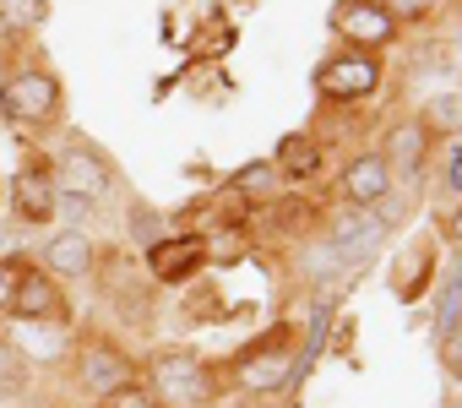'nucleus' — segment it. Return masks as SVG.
<instances>
[{
  "label": "nucleus",
  "mask_w": 462,
  "mask_h": 408,
  "mask_svg": "<svg viewBox=\"0 0 462 408\" xmlns=\"http://www.w3.org/2000/svg\"><path fill=\"white\" fill-rule=\"evenodd\" d=\"M273 180H278V163H273V158L245 163V169L235 174V185H240V190H256V196H267V190H273Z\"/></svg>",
  "instance_id": "obj_19"
},
{
  "label": "nucleus",
  "mask_w": 462,
  "mask_h": 408,
  "mask_svg": "<svg viewBox=\"0 0 462 408\" xmlns=\"http://www.w3.org/2000/svg\"><path fill=\"white\" fill-rule=\"evenodd\" d=\"M104 408H158V397H152L147 386H136V381H125V386H115V392H104Z\"/></svg>",
  "instance_id": "obj_20"
},
{
  "label": "nucleus",
  "mask_w": 462,
  "mask_h": 408,
  "mask_svg": "<svg viewBox=\"0 0 462 408\" xmlns=\"http://www.w3.org/2000/svg\"><path fill=\"white\" fill-rule=\"evenodd\" d=\"M386 190H392V158L386 153H359L343 169V201L348 208H375Z\"/></svg>",
  "instance_id": "obj_8"
},
{
  "label": "nucleus",
  "mask_w": 462,
  "mask_h": 408,
  "mask_svg": "<svg viewBox=\"0 0 462 408\" xmlns=\"http://www.w3.org/2000/svg\"><path fill=\"white\" fill-rule=\"evenodd\" d=\"M440 365H446V370H451V376L462 381V321L440 332Z\"/></svg>",
  "instance_id": "obj_21"
},
{
  "label": "nucleus",
  "mask_w": 462,
  "mask_h": 408,
  "mask_svg": "<svg viewBox=\"0 0 462 408\" xmlns=\"http://www.w3.org/2000/svg\"><path fill=\"white\" fill-rule=\"evenodd\" d=\"M375 246H381V218H370L365 208H343V213L332 218V256H337L343 267L375 256Z\"/></svg>",
  "instance_id": "obj_6"
},
{
  "label": "nucleus",
  "mask_w": 462,
  "mask_h": 408,
  "mask_svg": "<svg viewBox=\"0 0 462 408\" xmlns=\"http://www.w3.org/2000/svg\"><path fill=\"white\" fill-rule=\"evenodd\" d=\"M240 381L245 386H256V392H273V386H283L289 381V354H245L240 359Z\"/></svg>",
  "instance_id": "obj_14"
},
{
  "label": "nucleus",
  "mask_w": 462,
  "mask_h": 408,
  "mask_svg": "<svg viewBox=\"0 0 462 408\" xmlns=\"http://www.w3.org/2000/svg\"><path fill=\"white\" fill-rule=\"evenodd\" d=\"M23 376V359H17V343L0 338V381H17Z\"/></svg>",
  "instance_id": "obj_24"
},
{
  "label": "nucleus",
  "mask_w": 462,
  "mask_h": 408,
  "mask_svg": "<svg viewBox=\"0 0 462 408\" xmlns=\"http://www.w3.org/2000/svg\"><path fill=\"white\" fill-rule=\"evenodd\" d=\"M6 33H12V28H6V23H0V39H6Z\"/></svg>",
  "instance_id": "obj_27"
},
{
  "label": "nucleus",
  "mask_w": 462,
  "mask_h": 408,
  "mask_svg": "<svg viewBox=\"0 0 462 408\" xmlns=\"http://www.w3.org/2000/svg\"><path fill=\"white\" fill-rule=\"evenodd\" d=\"M12 201H17V218H23V224H50V218H55L60 190H55V180H50V174L23 169V174L12 180Z\"/></svg>",
  "instance_id": "obj_10"
},
{
  "label": "nucleus",
  "mask_w": 462,
  "mask_h": 408,
  "mask_svg": "<svg viewBox=\"0 0 462 408\" xmlns=\"http://www.w3.org/2000/svg\"><path fill=\"white\" fill-rule=\"evenodd\" d=\"M446 196H457L462 201V142L451 147V158H446Z\"/></svg>",
  "instance_id": "obj_25"
},
{
  "label": "nucleus",
  "mask_w": 462,
  "mask_h": 408,
  "mask_svg": "<svg viewBox=\"0 0 462 408\" xmlns=\"http://www.w3.org/2000/svg\"><path fill=\"white\" fill-rule=\"evenodd\" d=\"M375 82H381V66L365 50H343L316 66V93H327V98H370Z\"/></svg>",
  "instance_id": "obj_4"
},
{
  "label": "nucleus",
  "mask_w": 462,
  "mask_h": 408,
  "mask_svg": "<svg viewBox=\"0 0 462 408\" xmlns=\"http://www.w3.org/2000/svg\"><path fill=\"white\" fill-rule=\"evenodd\" d=\"M0 109H6L12 120H28V125L55 120L60 115V82L50 71H23V77H12L6 88H0Z\"/></svg>",
  "instance_id": "obj_3"
},
{
  "label": "nucleus",
  "mask_w": 462,
  "mask_h": 408,
  "mask_svg": "<svg viewBox=\"0 0 462 408\" xmlns=\"http://www.w3.org/2000/svg\"><path fill=\"white\" fill-rule=\"evenodd\" d=\"M17 278H23V267L0 262V311H6V316H12V294H17Z\"/></svg>",
  "instance_id": "obj_23"
},
{
  "label": "nucleus",
  "mask_w": 462,
  "mask_h": 408,
  "mask_svg": "<svg viewBox=\"0 0 462 408\" xmlns=\"http://www.w3.org/2000/svg\"><path fill=\"white\" fill-rule=\"evenodd\" d=\"M131 381V365H125V354H115V348H88L82 354V386L88 392H115V386H125Z\"/></svg>",
  "instance_id": "obj_12"
},
{
  "label": "nucleus",
  "mask_w": 462,
  "mask_h": 408,
  "mask_svg": "<svg viewBox=\"0 0 462 408\" xmlns=\"http://www.w3.org/2000/svg\"><path fill=\"white\" fill-rule=\"evenodd\" d=\"M381 6H386L397 23H419V17H430V12H435V0H381Z\"/></svg>",
  "instance_id": "obj_22"
},
{
  "label": "nucleus",
  "mask_w": 462,
  "mask_h": 408,
  "mask_svg": "<svg viewBox=\"0 0 462 408\" xmlns=\"http://www.w3.org/2000/svg\"><path fill=\"white\" fill-rule=\"evenodd\" d=\"M327 23H332V33H343L359 50H386L397 39V17L381 6V0H337Z\"/></svg>",
  "instance_id": "obj_2"
},
{
  "label": "nucleus",
  "mask_w": 462,
  "mask_h": 408,
  "mask_svg": "<svg viewBox=\"0 0 462 408\" xmlns=\"http://www.w3.org/2000/svg\"><path fill=\"white\" fill-rule=\"evenodd\" d=\"M462 321V262H457V273H451V283L440 289V300H435V338L446 332V327H457Z\"/></svg>",
  "instance_id": "obj_17"
},
{
  "label": "nucleus",
  "mask_w": 462,
  "mask_h": 408,
  "mask_svg": "<svg viewBox=\"0 0 462 408\" xmlns=\"http://www.w3.org/2000/svg\"><path fill=\"white\" fill-rule=\"evenodd\" d=\"M278 174L283 180H310L316 174V163H321V147L310 142V136H283V147H278Z\"/></svg>",
  "instance_id": "obj_13"
},
{
  "label": "nucleus",
  "mask_w": 462,
  "mask_h": 408,
  "mask_svg": "<svg viewBox=\"0 0 462 408\" xmlns=\"http://www.w3.org/2000/svg\"><path fill=\"white\" fill-rule=\"evenodd\" d=\"M397 163H402L408 174L424 163V131H419V125H402V131H397ZM397 163H392V174H397Z\"/></svg>",
  "instance_id": "obj_18"
},
{
  "label": "nucleus",
  "mask_w": 462,
  "mask_h": 408,
  "mask_svg": "<svg viewBox=\"0 0 462 408\" xmlns=\"http://www.w3.org/2000/svg\"><path fill=\"white\" fill-rule=\"evenodd\" d=\"M109 185H115V169H109V158H104L98 147L71 142V147L55 158V190H60V196L98 201V196H109Z\"/></svg>",
  "instance_id": "obj_1"
},
{
  "label": "nucleus",
  "mask_w": 462,
  "mask_h": 408,
  "mask_svg": "<svg viewBox=\"0 0 462 408\" xmlns=\"http://www.w3.org/2000/svg\"><path fill=\"white\" fill-rule=\"evenodd\" d=\"M201 262H207V240H201V235L158 240V246L147 251V267H152V278H158V283H180V278H190Z\"/></svg>",
  "instance_id": "obj_9"
},
{
  "label": "nucleus",
  "mask_w": 462,
  "mask_h": 408,
  "mask_svg": "<svg viewBox=\"0 0 462 408\" xmlns=\"http://www.w3.org/2000/svg\"><path fill=\"white\" fill-rule=\"evenodd\" d=\"M12 316H23V321H66V294L55 289L50 273L28 267L17 278V294H12Z\"/></svg>",
  "instance_id": "obj_7"
},
{
  "label": "nucleus",
  "mask_w": 462,
  "mask_h": 408,
  "mask_svg": "<svg viewBox=\"0 0 462 408\" xmlns=\"http://www.w3.org/2000/svg\"><path fill=\"white\" fill-rule=\"evenodd\" d=\"M44 267L60 273V278H82V273H93V240H88L82 229L55 235V240L44 246Z\"/></svg>",
  "instance_id": "obj_11"
},
{
  "label": "nucleus",
  "mask_w": 462,
  "mask_h": 408,
  "mask_svg": "<svg viewBox=\"0 0 462 408\" xmlns=\"http://www.w3.org/2000/svg\"><path fill=\"white\" fill-rule=\"evenodd\" d=\"M50 6L44 0H0V23H6L12 33H28V28H44Z\"/></svg>",
  "instance_id": "obj_15"
},
{
  "label": "nucleus",
  "mask_w": 462,
  "mask_h": 408,
  "mask_svg": "<svg viewBox=\"0 0 462 408\" xmlns=\"http://www.w3.org/2000/svg\"><path fill=\"white\" fill-rule=\"evenodd\" d=\"M451 240L462 246V208H457V218H451Z\"/></svg>",
  "instance_id": "obj_26"
},
{
  "label": "nucleus",
  "mask_w": 462,
  "mask_h": 408,
  "mask_svg": "<svg viewBox=\"0 0 462 408\" xmlns=\"http://www.w3.org/2000/svg\"><path fill=\"white\" fill-rule=\"evenodd\" d=\"M207 392V370L190 348H163L152 359V397H180V403H196Z\"/></svg>",
  "instance_id": "obj_5"
},
{
  "label": "nucleus",
  "mask_w": 462,
  "mask_h": 408,
  "mask_svg": "<svg viewBox=\"0 0 462 408\" xmlns=\"http://www.w3.org/2000/svg\"><path fill=\"white\" fill-rule=\"evenodd\" d=\"M424 125L440 131V136H462V93H440V98L424 109Z\"/></svg>",
  "instance_id": "obj_16"
},
{
  "label": "nucleus",
  "mask_w": 462,
  "mask_h": 408,
  "mask_svg": "<svg viewBox=\"0 0 462 408\" xmlns=\"http://www.w3.org/2000/svg\"><path fill=\"white\" fill-rule=\"evenodd\" d=\"M201 408H207V403H201Z\"/></svg>",
  "instance_id": "obj_28"
}]
</instances>
